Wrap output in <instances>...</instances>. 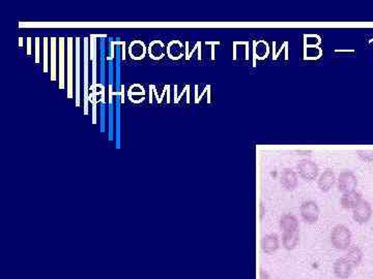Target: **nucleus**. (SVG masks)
Returning <instances> with one entry per match:
<instances>
[{
  "label": "nucleus",
  "mask_w": 373,
  "mask_h": 279,
  "mask_svg": "<svg viewBox=\"0 0 373 279\" xmlns=\"http://www.w3.org/2000/svg\"><path fill=\"white\" fill-rule=\"evenodd\" d=\"M331 242L336 249L346 250L352 243V232L344 225H338L331 232Z\"/></svg>",
  "instance_id": "f257e3e1"
},
{
  "label": "nucleus",
  "mask_w": 373,
  "mask_h": 279,
  "mask_svg": "<svg viewBox=\"0 0 373 279\" xmlns=\"http://www.w3.org/2000/svg\"><path fill=\"white\" fill-rule=\"evenodd\" d=\"M298 173L302 179L306 181H313L319 176L320 169L314 161L310 159H302L297 166Z\"/></svg>",
  "instance_id": "f03ea898"
},
{
  "label": "nucleus",
  "mask_w": 373,
  "mask_h": 279,
  "mask_svg": "<svg viewBox=\"0 0 373 279\" xmlns=\"http://www.w3.org/2000/svg\"><path fill=\"white\" fill-rule=\"evenodd\" d=\"M358 185V178L352 171L341 172L337 180L338 190L343 193L355 191Z\"/></svg>",
  "instance_id": "7ed1b4c3"
},
{
  "label": "nucleus",
  "mask_w": 373,
  "mask_h": 279,
  "mask_svg": "<svg viewBox=\"0 0 373 279\" xmlns=\"http://www.w3.org/2000/svg\"><path fill=\"white\" fill-rule=\"evenodd\" d=\"M300 211H301V216H302L303 220L306 224L313 225L315 223H318L320 211L319 205L316 204L314 201L304 202L301 205Z\"/></svg>",
  "instance_id": "20e7f679"
},
{
  "label": "nucleus",
  "mask_w": 373,
  "mask_h": 279,
  "mask_svg": "<svg viewBox=\"0 0 373 279\" xmlns=\"http://www.w3.org/2000/svg\"><path fill=\"white\" fill-rule=\"evenodd\" d=\"M372 216V207L365 201L361 200L353 209V218L358 224H367Z\"/></svg>",
  "instance_id": "39448f33"
},
{
  "label": "nucleus",
  "mask_w": 373,
  "mask_h": 279,
  "mask_svg": "<svg viewBox=\"0 0 373 279\" xmlns=\"http://www.w3.org/2000/svg\"><path fill=\"white\" fill-rule=\"evenodd\" d=\"M67 49H66V89H67V98H73V39H67Z\"/></svg>",
  "instance_id": "423d86ee"
},
{
  "label": "nucleus",
  "mask_w": 373,
  "mask_h": 279,
  "mask_svg": "<svg viewBox=\"0 0 373 279\" xmlns=\"http://www.w3.org/2000/svg\"><path fill=\"white\" fill-rule=\"evenodd\" d=\"M353 266L345 258L337 259L333 265V272L338 279H347L352 274Z\"/></svg>",
  "instance_id": "0eeeda50"
},
{
  "label": "nucleus",
  "mask_w": 373,
  "mask_h": 279,
  "mask_svg": "<svg viewBox=\"0 0 373 279\" xmlns=\"http://www.w3.org/2000/svg\"><path fill=\"white\" fill-rule=\"evenodd\" d=\"M280 183L286 190H293L298 185V175L292 169H284L281 173Z\"/></svg>",
  "instance_id": "6e6552de"
},
{
  "label": "nucleus",
  "mask_w": 373,
  "mask_h": 279,
  "mask_svg": "<svg viewBox=\"0 0 373 279\" xmlns=\"http://www.w3.org/2000/svg\"><path fill=\"white\" fill-rule=\"evenodd\" d=\"M335 182H336V176H335L334 171L331 169H326L320 176V179L318 182L319 188L322 192H327L333 188Z\"/></svg>",
  "instance_id": "1a4fd4ad"
},
{
  "label": "nucleus",
  "mask_w": 373,
  "mask_h": 279,
  "mask_svg": "<svg viewBox=\"0 0 373 279\" xmlns=\"http://www.w3.org/2000/svg\"><path fill=\"white\" fill-rule=\"evenodd\" d=\"M76 107H80V39L76 38Z\"/></svg>",
  "instance_id": "9d476101"
},
{
  "label": "nucleus",
  "mask_w": 373,
  "mask_h": 279,
  "mask_svg": "<svg viewBox=\"0 0 373 279\" xmlns=\"http://www.w3.org/2000/svg\"><path fill=\"white\" fill-rule=\"evenodd\" d=\"M279 245V238L276 234L266 235L261 241L262 250L266 254H272L275 251H277Z\"/></svg>",
  "instance_id": "9b49d317"
},
{
  "label": "nucleus",
  "mask_w": 373,
  "mask_h": 279,
  "mask_svg": "<svg viewBox=\"0 0 373 279\" xmlns=\"http://www.w3.org/2000/svg\"><path fill=\"white\" fill-rule=\"evenodd\" d=\"M146 52H148V48H146L145 44L142 41H140V40L133 41L130 44L129 54H130L132 59L142 60L143 58L146 56Z\"/></svg>",
  "instance_id": "f8f14e48"
},
{
  "label": "nucleus",
  "mask_w": 373,
  "mask_h": 279,
  "mask_svg": "<svg viewBox=\"0 0 373 279\" xmlns=\"http://www.w3.org/2000/svg\"><path fill=\"white\" fill-rule=\"evenodd\" d=\"M148 53L153 60H161L166 55L167 51L162 41L155 40L150 44V46L148 48Z\"/></svg>",
  "instance_id": "ddd939ff"
},
{
  "label": "nucleus",
  "mask_w": 373,
  "mask_h": 279,
  "mask_svg": "<svg viewBox=\"0 0 373 279\" xmlns=\"http://www.w3.org/2000/svg\"><path fill=\"white\" fill-rule=\"evenodd\" d=\"M279 226H280V229L283 232L299 231L298 218L290 213H286L281 216Z\"/></svg>",
  "instance_id": "4468645a"
},
{
  "label": "nucleus",
  "mask_w": 373,
  "mask_h": 279,
  "mask_svg": "<svg viewBox=\"0 0 373 279\" xmlns=\"http://www.w3.org/2000/svg\"><path fill=\"white\" fill-rule=\"evenodd\" d=\"M300 241V231L283 232L282 235V245L286 250H293Z\"/></svg>",
  "instance_id": "2eb2a0df"
},
{
  "label": "nucleus",
  "mask_w": 373,
  "mask_h": 279,
  "mask_svg": "<svg viewBox=\"0 0 373 279\" xmlns=\"http://www.w3.org/2000/svg\"><path fill=\"white\" fill-rule=\"evenodd\" d=\"M362 200V193L355 190L352 192L343 193L340 199V204L344 209H354Z\"/></svg>",
  "instance_id": "dca6fc26"
},
{
  "label": "nucleus",
  "mask_w": 373,
  "mask_h": 279,
  "mask_svg": "<svg viewBox=\"0 0 373 279\" xmlns=\"http://www.w3.org/2000/svg\"><path fill=\"white\" fill-rule=\"evenodd\" d=\"M59 49H58V88L64 89V39L59 38Z\"/></svg>",
  "instance_id": "f3484780"
},
{
  "label": "nucleus",
  "mask_w": 373,
  "mask_h": 279,
  "mask_svg": "<svg viewBox=\"0 0 373 279\" xmlns=\"http://www.w3.org/2000/svg\"><path fill=\"white\" fill-rule=\"evenodd\" d=\"M344 258L348 261V263L352 265L354 268V267H358L362 263V260H363V252H362L361 248L357 245L350 246L347 249V252Z\"/></svg>",
  "instance_id": "a211bd4d"
},
{
  "label": "nucleus",
  "mask_w": 373,
  "mask_h": 279,
  "mask_svg": "<svg viewBox=\"0 0 373 279\" xmlns=\"http://www.w3.org/2000/svg\"><path fill=\"white\" fill-rule=\"evenodd\" d=\"M51 43V49H50V54H51V61H50V81H56L57 78H56V38H51L50 39Z\"/></svg>",
  "instance_id": "6ab92c4d"
},
{
  "label": "nucleus",
  "mask_w": 373,
  "mask_h": 279,
  "mask_svg": "<svg viewBox=\"0 0 373 279\" xmlns=\"http://www.w3.org/2000/svg\"><path fill=\"white\" fill-rule=\"evenodd\" d=\"M166 51H167L168 57L170 58V59H172V60H178L184 55V53H183V45L176 46V49H174V43H173V41H171L170 43L168 44L167 48H166Z\"/></svg>",
  "instance_id": "aec40b11"
},
{
  "label": "nucleus",
  "mask_w": 373,
  "mask_h": 279,
  "mask_svg": "<svg viewBox=\"0 0 373 279\" xmlns=\"http://www.w3.org/2000/svg\"><path fill=\"white\" fill-rule=\"evenodd\" d=\"M89 59L97 60V38L95 34H90L89 37Z\"/></svg>",
  "instance_id": "412c9836"
},
{
  "label": "nucleus",
  "mask_w": 373,
  "mask_h": 279,
  "mask_svg": "<svg viewBox=\"0 0 373 279\" xmlns=\"http://www.w3.org/2000/svg\"><path fill=\"white\" fill-rule=\"evenodd\" d=\"M84 115H88V100H89V94H88V71L84 69Z\"/></svg>",
  "instance_id": "4be33fe9"
},
{
  "label": "nucleus",
  "mask_w": 373,
  "mask_h": 279,
  "mask_svg": "<svg viewBox=\"0 0 373 279\" xmlns=\"http://www.w3.org/2000/svg\"><path fill=\"white\" fill-rule=\"evenodd\" d=\"M48 38H44V73H48Z\"/></svg>",
  "instance_id": "5701e85b"
},
{
  "label": "nucleus",
  "mask_w": 373,
  "mask_h": 279,
  "mask_svg": "<svg viewBox=\"0 0 373 279\" xmlns=\"http://www.w3.org/2000/svg\"><path fill=\"white\" fill-rule=\"evenodd\" d=\"M359 157L362 161L365 162H373V151L371 150H366V151H359L358 152Z\"/></svg>",
  "instance_id": "b1692460"
},
{
  "label": "nucleus",
  "mask_w": 373,
  "mask_h": 279,
  "mask_svg": "<svg viewBox=\"0 0 373 279\" xmlns=\"http://www.w3.org/2000/svg\"><path fill=\"white\" fill-rule=\"evenodd\" d=\"M36 63H40V38L36 39Z\"/></svg>",
  "instance_id": "393cba45"
},
{
  "label": "nucleus",
  "mask_w": 373,
  "mask_h": 279,
  "mask_svg": "<svg viewBox=\"0 0 373 279\" xmlns=\"http://www.w3.org/2000/svg\"><path fill=\"white\" fill-rule=\"evenodd\" d=\"M208 45H212V60H214V45H220V42H207Z\"/></svg>",
  "instance_id": "a878e982"
},
{
  "label": "nucleus",
  "mask_w": 373,
  "mask_h": 279,
  "mask_svg": "<svg viewBox=\"0 0 373 279\" xmlns=\"http://www.w3.org/2000/svg\"><path fill=\"white\" fill-rule=\"evenodd\" d=\"M97 103H93V124L97 123Z\"/></svg>",
  "instance_id": "bb28decb"
},
{
  "label": "nucleus",
  "mask_w": 373,
  "mask_h": 279,
  "mask_svg": "<svg viewBox=\"0 0 373 279\" xmlns=\"http://www.w3.org/2000/svg\"><path fill=\"white\" fill-rule=\"evenodd\" d=\"M259 279H270V277L266 271L261 269V271H259Z\"/></svg>",
  "instance_id": "cd10ccee"
},
{
  "label": "nucleus",
  "mask_w": 373,
  "mask_h": 279,
  "mask_svg": "<svg viewBox=\"0 0 373 279\" xmlns=\"http://www.w3.org/2000/svg\"><path fill=\"white\" fill-rule=\"evenodd\" d=\"M104 123H105V109L104 107L102 108V127H101V132L104 133Z\"/></svg>",
  "instance_id": "c85d7f7f"
},
{
  "label": "nucleus",
  "mask_w": 373,
  "mask_h": 279,
  "mask_svg": "<svg viewBox=\"0 0 373 279\" xmlns=\"http://www.w3.org/2000/svg\"><path fill=\"white\" fill-rule=\"evenodd\" d=\"M121 59L122 60H124V59H126V42H124L123 44H122V46H121Z\"/></svg>",
  "instance_id": "c756f323"
},
{
  "label": "nucleus",
  "mask_w": 373,
  "mask_h": 279,
  "mask_svg": "<svg viewBox=\"0 0 373 279\" xmlns=\"http://www.w3.org/2000/svg\"><path fill=\"white\" fill-rule=\"evenodd\" d=\"M27 55H31V38L27 39Z\"/></svg>",
  "instance_id": "7c9ffc66"
},
{
  "label": "nucleus",
  "mask_w": 373,
  "mask_h": 279,
  "mask_svg": "<svg viewBox=\"0 0 373 279\" xmlns=\"http://www.w3.org/2000/svg\"><path fill=\"white\" fill-rule=\"evenodd\" d=\"M170 85H167V102H170Z\"/></svg>",
  "instance_id": "2f4dec72"
},
{
  "label": "nucleus",
  "mask_w": 373,
  "mask_h": 279,
  "mask_svg": "<svg viewBox=\"0 0 373 279\" xmlns=\"http://www.w3.org/2000/svg\"><path fill=\"white\" fill-rule=\"evenodd\" d=\"M167 91V85L164 87V89H163V93H162V94H161V96H160V99L159 100H158V103H161L162 102V100H163V97H164V95H165V92Z\"/></svg>",
  "instance_id": "473e14b6"
},
{
  "label": "nucleus",
  "mask_w": 373,
  "mask_h": 279,
  "mask_svg": "<svg viewBox=\"0 0 373 279\" xmlns=\"http://www.w3.org/2000/svg\"><path fill=\"white\" fill-rule=\"evenodd\" d=\"M195 102H196V103L199 102V97H198V86H197V85L195 86Z\"/></svg>",
  "instance_id": "72a5a7b5"
},
{
  "label": "nucleus",
  "mask_w": 373,
  "mask_h": 279,
  "mask_svg": "<svg viewBox=\"0 0 373 279\" xmlns=\"http://www.w3.org/2000/svg\"><path fill=\"white\" fill-rule=\"evenodd\" d=\"M153 89H154V94H155V96H156V98H157V101H158V100L160 99V96H159V94H158V91H157L155 85H153Z\"/></svg>",
  "instance_id": "f704fd0d"
},
{
  "label": "nucleus",
  "mask_w": 373,
  "mask_h": 279,
  "mask_svg": "<svg viewBox=\"0 0 373 279\" xmlns=\"http://www.w3.org/2000/svg\"><path fill=\"white\" fill-rule=\"evenodd\" d=\"M189 54H190V53H189V43L187 42V43H186V56H187V57H186V59H187V60L190 59V58H189Z\"/></svg>",
  "instance_id": "c9c22d12"
},
{
  "label": "nucleus",
  "mask_w": 373,
  "mask_h": 279,
  "mask_svg": "<svg viewBox=\"0 0 373 279\" xmlns=\"http://www.w3.org/2000/svg\"><path fill=\"white\" fill-rule=\"evenodd\" d=\"M198 59L201 60V43L198 42Z\"/></svg>",
  "instance_id": "e433bc0d"
},
{
  "label": "nucleus",
  "mask_w": 373,
  "mask_h": 279,
  "mask_svg": "<svg viewBox=\"0 0 373 279\" xmlns=\"http://www.w3.org/2000/svg\"><path fill=\"white\" fill-rule=\"evenodd\" d=\"M121 103H124V86H121Z\"/></svg>",
  "instance_id": "4c0bfd02"
},
{
  "label": "nucleus",
  "mask_w": 373,
  "mask_h": 279,
  "mask_svg": "<svg viewBox=\"0 0 373 279\" xmlns=\"http://www.w3.org/2000/svg\"><path fill=\"white\" fill-rule=\"evenodd\" d=\"M190 86L187 85V102L190 103Z\"/></svg>",
  "instance_id": "58836bf2"
},
{
  "label": "nucleus",
  "mask_w": 373,
  "mask_h": 279,
  "mask_svg": "<svg viewBox=\"0 0 373 279\" xmlns=\"http://www.w3.org/2000/svg\"><path fill=\"white\" fill-rule=\"evenodd\" d=\"M264 214H265V208H264L263 203H261V219H263Z\"/></svg>",
  "instance_id": "ea45409f"
},
{
  "label": "nucleus",
  "mask_w": 373,
  "mask_h": 279,
  "mask_svg": "<svg viewBox=\"0 0 373 279\" xmlns=\"http://www.w3.org/2000/svg\"><path fill=\"white\" fill-rule=\"evenodd\" d=\"M154 91L153 89V85L150 86V103H153V98H152V92Z\"/></svg>",
  "instance_id": "a19ab883"
},
{
  "label": "nucleus",
  "mask_w": 373,
  "mask_h": 279,
  "mask_svg": "<svg viewBox=\"0 0 373 279\" xmlns=\"http://www.w3.org/2000/svg\"><path fill=\"white\" fill-rule=\"evenodd\" d=\"M209 86V90H208V102H211V98H210V92H211V85H208Z\"/></svg>",
  "instance_id": "79ce46f5"
},
{
  "label": "nucleus",
  "mask_w": 373,
  "mask_h": 279,
  "mask_svg": "<svg viewBox=\"0 0 373 279\" xmlns=\"http://www.w3.org/2000/svg\"><path fill=\"white\" fill-rule=\"evenodd\" d=\"M19 46H20V48H22V46H23V38H20L19 39Z\"/></svg>",
  "instance_id": "37998d69"
}]
</instances>
